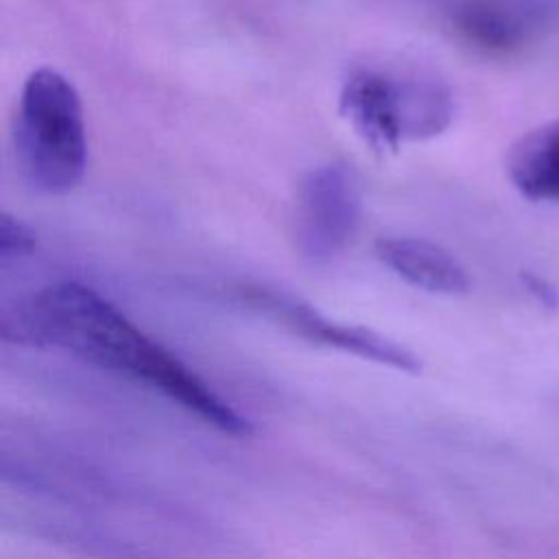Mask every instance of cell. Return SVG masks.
I'll use <instances>...</instances> for the list:
<instances>
[{
	"label": "cell",
	"mask_w": 559,
	"mask_h": 559,
	"mask_svg": "<svg viewBox=\"0 0 559 559\" xmlns=\"http://www.w3.org/2000/svg\"><path fill=\"white\" fill-rule=\"evenodd\" d=\"M17 325L22 336L153 386L225 430L242 428L238 415L197 373L92 286L59 282L37 290L20 306Z\"/></svg>",
	"instance_id": "obj_1"
},
{
	"label": "cell",
	"mask_w": 559,
	"mask_h": 559,
	"mask_svg": "<svg viewBox=\"0 0 559 559\" xmlns=\"http://www.w3.org/2000/svg\"><path fill=\"white\" fill-rule=\"evenodd\" d=\"M338 111L371 151L389 155L441 135L454 118V96L432 72L360 63L341 83Z\"/></svg>",
	"instance_id": "obj_2"
},
{
	"label": "cell",
	"mask_w": 559,
	"mask_h": 559,
	"mask_svg": "<svg viewBox=\"0 0 559 559\" xmlns=\"http://www.w3.org/2000/svg\"><path fill=\"white\" fill-rule=\"evenodd\" d=\"M15 166L24 183L48 197L74 190L87 168L83 103L72 81L55 68L33 70L13 120Z\"/></svg>",
	"instance_id": "obj_3"
},
{
	"label": "cell",
	"mask_w": 559,
	"mask_h": 559,
	"mask_svg": "<svg viewBox=\"0 0 559 559\" xmlns=\"http://www.w3.org/2000/svg\"><path fill=\"white\" fill-rule=\"evenodd\" d=\"M362 216V190L345 164L312 168L297 188L293 238L310 264H330L354 240Z\"/></svg>",
	"instance_id": "obj_4"
},
{
	"label": "cell",
	"mask_w": 559,
	"mask_h": 559,
	"mask_svg": "<svg viewBox=\"0 0 559 559\" xmlns=\"http://www.w3.org/2000/svg\"><path fill=\"white\" fill-rule=\"evenodd\" d=\"M439 15L454 39L489 57L520 52L544 26L539 0H439Z\"/></svg>",
	"instance_id": "obj_5"
},
{
	"label": "cell",
	"mask_w": 559,
	"mask_h": 559,
	"mask_svg": "<svg viewBox=\"0 0 559 559\" xmlns=\"http://www.w3.org/2000/svg\"><path fill=\"white\" fill-rule=\"evenodd\" d=\"M234 297L240 304H247L249 308L282 321L284 325L293 328L295 332L314 338V341H323L343 349H352L358 354H367L371 358H380L386 362H395V365H413V356H408L402 347L393 345L391 341L369 332V330H360V328H347V325H338L330 319H325L323 314H319L314 308L301 304L299 299L266 288V286H255V284H238L231 288Z\"/></svg>",
	"instance_id": "obj_6"
},
{
	"label": "cell",
	"mask_w": 559,
	"mask_h": 559,
	"mask_svg": "<svg viewBox=\"0 0 559 559\" xmlns=\"http://www.w3.org/2000/svg\"><path fill=\"white\" fill-rule=\"evenodd\" d=\"M376 255L406 284L437 293L461 295L469 288L463 264L443 247L411 236H391L376 240Z\"/></svg>",
	"instance_id": "obj_7"
},
{
	"label": "cell",
	"mask_w": 559,
	"mask_h": 559,
	"mask_svg": "<svg viewBox=\"0 0 559 559\" xmlns=\"http://www.w3.org/2000/svg\"><path fill=\"white\" fill-rule=\"evenodd\" d=\"M504 170L524 199L559 203V118L522 133L507 151Z\"/></svg>",
	"instance_id": "obj_8"
},
{
	"label": "cell",
	"mask_w": 559,
	"mask_h": 559,
	"mask_svg": "<svg viewBox=\"0 0 559 559\" xmlns=\"http://www.w3.org/2000/svg\"><path fill=\"white\" fill-rule=\"evenodd\" d=\"M37 247L35 231L24 225L20 218H15L9 212H2L0 216V260L7 264L9 260H17L24 255H31Z\"/></svg>",
	"instance_id": "obj_9"
},
{
	"label": "cell",
	"mask_w": 559,
	"mask_h": 559,
	"mask_svg": "<svg viewBox=\"0 0 559 559\" xmlns=\"http://www.w3.org/2000/svg\"><path fill=\"white\" fill-rule=\"evenodd\" d=\"M522 282H524V286L528 288V293H531L539 304H544L546 308H555V306L559 304L557 290H555L552 284L546 282L544 277L533 275V273H524V275H522Z\"/></svg>",
	"instance_id": "obj_10"
}]
</instances>
